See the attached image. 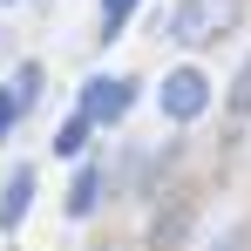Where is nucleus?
<instances>
[{"mask_svg":"<svg viewBox=\"0 0 251 251\" xmlns=\"http://www.w3.org/2000/svg\"><path fill=\"white\" fill-rule=\"evenodd\" d=\"M238 21V0H176L170 7V41L176 48H210Z\"/></svg>","mask_w":251,"mask_h":251,"instance_id":"obj_1","label":"nucleus"},{"mask_svg":"<svg viewBox=\"0 0 251 251\" xmlns=\"http://www.w3.org/2000/svg\"><path fill=\"white\" fill-rule=\"evenodd\" d=\"M136 88H143L136 75H88V82H82V102H75V109H82L95 129H116L129 109H136Z\"/></svg>","mask_w":251,"mask_h":251,"instance_id":"obj_2","label":"nucleus"},{"mask_svg":"<svg viewBox=\"0 0 251 251\" xmlns=\"http://www.w3.org/2000/svg\"><path fill=\"white\" fill-rule=\"evenodd\" d=\"M156 109H163L170 123H197V116L210 109V75H204V68H190V61L170 68L163 88H156Z\"/></svg>","mask_w":251,"mask_h":251,"instance_id":"obj_3","label":"nucleus"},{"mask_svg":"<svg viewBox=\"0 0 251 251\" xmlns=\"http://www.w3.org/2000/svg\"><path fill=\"white\" fill-rule=\"evenodd\" d=\"M27 210H34V163H14L7 183H0V231L14 238V231L27 224Z\"/></svg>","mask_w":251,"mask_h":251,"instance_id":"obj_4","label":"nucleus"},{"mask_svg":"<svg viewBox=\"0 0 251 251\" xmlns=\"http://www.w3.org/2000/svg\"><path fill=\"white\" fill-rule=\"evenodd\" d=\"M102 176H109V170L95 163V156H82V163H75V183H68V197H61V210H68L75 224H88V217L102 210Z\"/></svg>","mask_w":251,"mask_h":251,"instance_id":"obj_5","label":"nucleus"},{"mask_svg":"<svg viewBox=\"0 0 251 251\" xmlns=\"http://www.w3.org/2000/svg\"><path fill=\"white\" fill-rule=\"evenodd\" d=\"M7 88L21 95V109H34V102H41V88H48V68H41V61H21V68L7 75Z\"/></svg>","mask_w":251,"mask_h":251,"instance_id":"obj_6","label":"nucleus"},{"mask_svg":"<svg viewBox=\"0 0 251 251\" xmlns=\"http://www.w3.org/2000/svg\"><path fill=\"white\" fill-rule=\"evenodd\" d=\"M88 136H95V123H88L82 109H75L68 123L54 129V156H82V150H88Z\"/></svg>","mask_w":251,"mask_h":251,"instance_id":"obj_7","label":"nucleus"},{"mask_svg":"<svg viewBox=\"0 0 251 251\" xmlns=\"http://www.w3.org/2000/svg\"><path fill=\"white\" fill-rule=\"evenodd\" d=\"M224 109H231L238 123H245V116H251V54H245V68L231 75V88H224Z\"/></svg>","mask_w":251,"mask_h":251,"instance_id":"obj_8","label":"nucleus"},{"mask_svg":"<svg viewBox=\"0 0 251 251\" xmlns=\"http://www.w3.org/2000/svg\"><path fill=\"white\" fill-rule=\"evenodd\" d=\"M136 7H143V0H102V41H116V34H123L129 21H136Z\"/></svg>","mask_w":251,"mask_h":251,"instance_id":"obj_9","label":"nucleus"},{"mask_svg":"<svg viewBox=\"0 0 251 251\" xmlns=\"http://www.w3.org/2000/svg\"><path fill=\"white\" fill-rule=\"evenodd\" d=\"M183 224H190V204H176L170 217H156V231H150V245H156V251H170L176 238H183Z\"/></svg>","mask_w":251,"mask_h":251,"instance_id":"obj_10","label":"nucleus"},{"mask_svg":"<svg viewBox=\"0 0 251 251\" xmlns=\"http://www.w3.org/2000/svg\"><path fill=\"white\" fill-rule=\"evenodd\" d=\"M21 116H27V109H21V95H14V88L0 82V143L14 136V123H21Z\"/></svg>","mask_w":251,"mask_h":251,"instance_id":"obj_11","label":"nucleus"},{"mask_svg":"<svg viewBox=\"0 0 251 251\" xmlns=\"http://www.w3.org/2000/svg\"><path fill=\"white\" fill-rule=\"evenodd\" d=\"M210 251H251V224H231V231H224Z\"/></svg>","mask_w":251,"mask_h":251,"instance_id":"obj_12","label":"nucleus"},{"mask_svg":"<svg viewBox=\"0 0 251 251\" xmlns=\"http://www.w3.org/2000/svg\"><path fill=\"white\" fill-rule=\"evenodd\" d=\"M0 7H21V0H0Z\"/></svg>","mask_w":251,"mask_h":251,"instance_id":"obj_13","label":"nucleus"}]
</instances>
